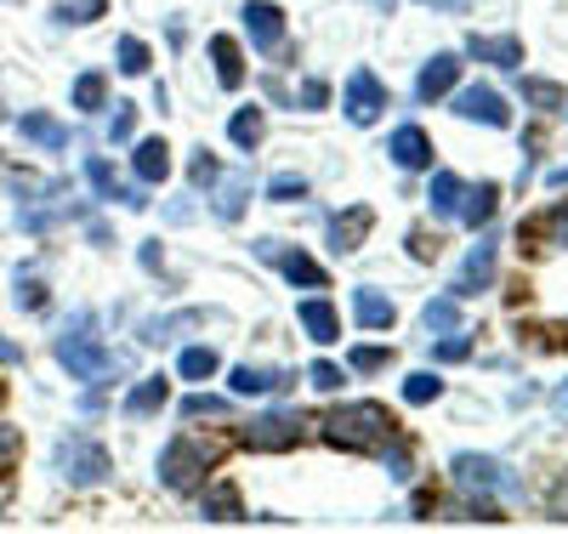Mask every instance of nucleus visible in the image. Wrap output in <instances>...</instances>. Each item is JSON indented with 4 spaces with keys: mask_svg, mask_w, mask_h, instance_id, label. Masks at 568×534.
<instances>
[{
    "mask_svg": "<svg viewBox=\"0 0 568 534\" xmlns=\"http://www.w3.org/2000/svg\"><path fill=\"white\" fill-rule=\"evenodd\" d=\"M393 432H398V421H393L382 404H342L336 415L324 421V439L336 444V450H353V455L387 450V444H393Z\"/></svg>",
    "mask_w": 568,
    "mask_h": 534,
    "instance_id": "f257e3e1",
    "label": "nucleus"
},
{
    "mask_svg": "<svg viewBox=\"0 0 568 534\" xmlns=\"http://www.w3.org/2000/svg\"><path fill=\"white\" fill-rule=\"evenodd\" d=\"M58 364H63L74 381H85V386H103V381L120 370V359L98 342V319H91V313H74V324L58 335Z\"/></svg>",
    "mask_w": 568,
    "mask_h": 534,
    "instance_id": "f03ea898",
    "label": "nucleus"
},
{
    "mask_svg": "<svg viewBox=\"0 0 568 534\" xmlns=\"http://www.w3.org/2000/svg\"><path fill=\"white\" fill-rule=\"evenodd\" d=\"M222 461V444H205V439H171L165 455H160V477H165V490L187 495L200 483V472H211Z\"/></svg>",
    "mask_w": 568,
    "mask_h": 534,
    "instance_id": "7ed1b4c3",
    "label": "nucleus"
},
{
    "mask_svg": "<svg viewBox=\"0 0 568 534\" xmlns=\"http://www.w3.org/2000/svg\"><path fill=\"white\" fill-rule=\"evenodd\" d=\"M58 472L74 490H91V483L109 477V450L98 439H85V432H69V439H58Z\"/></svg>",
    "mask_w": 568,
    "mask_h": 534,
    "instance_id": "20e7f679",
    "label": "nucleus"
},
{
    "mask_svg": "<svg viewBox=\"0 0 568 534\" xmlns=\"http://www.w3.org/2000/svg\"><path fill=\"white\" fill-rule=\"evenodd\" d=\"M449 472H455V483L466 495H517V477L506 472V461H495V455H455L449 461Z\"/></svg>",
    "mask_w": 568,
    "mask_h": 534,
    "instance_id": "39448f33",
    "label": "nucleus"
},
{
    "mask_svg": "<svg viewBox=\"0 0 568 534\" xmlns=\"http://www.w3.org/2000/svg\"><path fill=\"white\" fill-rule=\"evenodd\" d=\"M256 256H262V262H273V268H278L284 279H291V284H307V290H324V284H329V273H324L307 251H284V239H262Z\"/></svg>",
    "mask_w": 568,
    "mask_h": 534,
    "instance_id": "423d86ee",
    "label": "nucleus"
},
{
    "mask_svg": "<svg viewBox=\"0 0 568 534\" xmlns=\"http://www.w3.org/2000/svg\"><path fill=\"white\" fill-rule=\"evenodd\" d=\"M347 120L353 125H375V120H382V109H387V85L382 80H375L369 69H353L347 74Z\"/></svg>",
    "mask_w": 568,
    "mask_h": 534,
    "instance_id": "0eeeda50",
    "label": "nucleus"
},
{
    "mask_svg": "<svg viewBox=\"0 0 568 534\" xmlns=\"http://www.w3.org/2000/svg\"><path fill=\"white\" fill-rule=\"evenodd\" d=\"M455 114H460V120H478V125H495V131L511 125V109H506V97H500L495 85H466V91L455 97Z\"/></svg>",
    "mask_w": 568,
    "mask_h": 534,
    "instance_id": "6e6552de",
    "label": "nucleus"
},
{
    "mask_svg": "<svg viewBox=\"0 0 568 534\" xmlns=\"http://www.w3.org/2000/svg\"><path fill=\"white\" fill-rule=\"evenodd\" d=\"M495 262H500L495 239H478L471 256H466V268H460V279H455V296H478V290H489L495 284Z\"/></svg>",
    "mask_w": 568,
    "mask_h": 534,
    "instance_id": "1a4fd4ad",
    "label": "nucleus"
},
{
    "mask_svg": "<svg viewBox=\"0 0 568 534\" xmlns=\"http://www.w3.org/2000/svg\"><path fill=\"white\" fill-rule=\"evenodd\" d=\"M296 375L291 370H256V364H240L227 375V386H233V399H267V393H284Z\"/></svg>",
    "mask_w": 568,
    "mask_h": 534,
    "instance_id": "9d476101",
    "label": "nucleus"
},
{
    "mask_svg": "<svg viewBox=\"0 0 568 534\" xmlns=\"http://www.w3.org/2000/svg\"><path fill=\"white\" fill-rule=\"evenodd\" d=\"M387 154H393L398 171H426V165H433V137H426L420 125H398Z\"/></svg>",
    "mask_w": 568,
    "mask_h": 534,
    "instance_id": "9b49d317",
    "label": "nucleus"
},
{
    "mask_svg": "<svg viewBox=\"0 0 568 534\" xmlns=\"http://www.w3.org/2000/svg\"><path fill=\"white\" fill-rule=\"evenodd\" d=\"M296 439H302V415H262V421L245 432L251 450H291Z\"/></svg>",
    "mask_w": 568,
    "mask_h": 534,
    "instance_id": "f8f14e48",
    "label": "nucleus"
},
{
    "mask_svg": "<svg viewBox=\"0 0 568 534\" xmlns=\"http://www.w3.org/2000/svg\"><path fill=\"white\" fill-rule=\"evenodd\" d=\"M296 319H302V330L313 335L318 347H329V342H342V313L329 308L324 296H307V302L296 308Z\"/></svg>",
    "mask_w": 568,
    "mask_h": 534,
    "instance_id": "ddd939ff",
    "label": "nucleus"
},
{
    "mask_svg": "<svg viewBox=\"0 0 568 534\" xmlns=\"http://www.w3.org/2000/svg\"><path fill=\"white\" fill-rule=\"evenodd\" d=\"M245 34H251L256 52H273V46L284 40V12L267 7V0H251V7H245Z\"/></svg>",
    "mask_w": 568,
    "mask_h": 534,
    "instance_id": "4468645a",
    "label": "nucleus"
},
{
    "mask_svg": "<svg viewBox=\"0 0 568 534\" xmlns=\"http://www.w3.org/2000/svg\"><path fill=\"white\" fill-rule=\"evenodd\" d=\"M466 52L471 58H478V63H500V69H524V40H517V34H471L466 40Z\"/></svg>",
    "mask_w": 568,
    "mask_h": 534,
    "instance_id": "2eb2a0df",
    "label": "nucleus"
},
{
    "mask_svg": "<svg viewBox=\"0 0 568 534\" xmlns=\"http://www.w3.org/2000/svg\"><path fill=\"white\" fill-rule=\"evenodd\" d=\"M455 74H460V58H455V52H438L433 63L420 69V80H415V97H420V103H438V97L455 85Z\"/></svg>",
    "mask_w": 568,
    "mask_h": 534,
    "instance_id": "dca6fc26",
    "label": "nucleus"
},
{
    "mask_svg": "<svg viewBox=\"0 0 568 534\" xmlns=\"http://www.w3.org/2000/svg\"><path fill=\"white\" fill-rule=\"evenodd\" d=\"M375 228V211L369 205H353L347 216H336V222H329V245H336L342 256H353L358 245H364V233Z\"/></svg>",
    "mask_w": 568,
    "mask_h": 534,
    "instance_id": "f3484780",
    "label": "nucleus"
},
{
    "mask_svg": "<svg viewBox=\"0 0 568 534\" xmlns=\"http://www.w3.org/2000/svg\"><path fill=\"white\" fill-rule=\"evenodd\" d=\"M165 399H171V381L165 375H142L136 386H131V393H125V415L131 421H142V415H154V410H165Z\"/></svg>",
    "mask_w": 568,
    "mask_h": 534,
    "instance_id": "a211bd4d",
    "label": "nucleus"
},
{
    "mask_svg": "<svg viewBox=\"0 0 568 534\" xmlns=\"http://www.w3.org/2000/svg\"><path fill=\"white\" fill-rule=\"evenodd\" d=\"M211 58H216L222 91H240V85H245V58H240V40H233V34H216V40H211Z\"/></svg>",
    "mask_w": 568,
    "mask_h": 534,
    "instance_id": "6ab92c4d",
    "label": "nucleus"
},
{
    "mask_svg": "<svg viewBox=\"0 0 568 534\" xmlns=\"http://www.w3.org/2000/svg\"><path fill=\"white\" fill-rule=\"evenodd\" d=\"M495 205H500V188H495V182H478V188H466V200H460L455 216H460L466 228H489Z\"/></svg>",
    "mask_w": 568,
    "mask_h": 534,
    "instance_id": "aec40b11",
    "label": "nucleus"
},
{
    "mask_svg": "<svg viewBox=\"0 0 568 534\" xmlns=\"http://www.w3.org/2000/svg\"><path fill=\"white\" fill-rule=\"evenodd\" d=\"M18 131L34 142V149H52V154H58V149H69V125H63V120H52V114H23V120H18Z\"/></svg>",
    "mask_w": 568,
    "mask_h": 534,
    "instance_id": "412c9836",
    "label": "nucleus"
},
{
    "mask_svg": "<svg viewBox=\"0 0 568 534\" xmlns=\"http://www.w3.org/2000/svg\"><path fill=\"white\" fill-rule=\"evenodd\" d=\"M353 313H358L364 330H393V319H398L393 296H382V290H358V296H353Z\"/></svg>",
    "mask_w": 568,
    "mask_h": 534,
    "instance_id": "4be33fe9",
    "label": "nucleus"
},
{
    "mask_svg": "<svg viewBox=\"0 0 568 534\" xmlns=\"http://www.w3.org/2000/svg\"><path fill=\"white\" fill-rule=\"evenodd\" d=\"M200 512H205L211 523H245V506H240V490H233V483H216V490H205V495H200Z\"/></svg>",
    "mask_w": 568,
    "mask_h": 534,
    "instance_id": "5701e85b",
    "label": "nucleus"
},
{
    "mask_svg": "<svg viewBox=\"0 0 568 534\" xmlns=\"http://www.w3.org/2000/svg\"><path fill=\"white\" fill-rule=\"evenodd\" d=\"M136 177L149 182V188L171 177V149H165L160 137H149V142H136Z\"/></svg>",
    "mask_w": 568,
    "mask_h": 534,
    "instance_id": "b1692460",
    "label": "nucleus"
},
{
    "mask_svg": "<svg viewBox=\"0 0 568 534\" xmlns=\"http://www.w3.org/2000/svg\"><path fill=\"white\" fill-rule=\"evenodd\" d=\"M426 200H433V216H455V211H460V200H466V182H460L455 171H438V177H433V193H426Z\"/></svg>",
    "mask_w": 568,
    "mask_h": 534,
    "instance_id": "393cba45",
    "label": "nucleus"
},
{
    "mask_svg": "<svg viewBox=\"0 0 568 534\" xmlns=\"http://www.w3.org/2000/svg\"><path fill=\"white\" fill-rule=\"evenodd\" d=\"M74 109H85V114L109 109V80H103L98 69H85V74L74 80Z\"/></svg>",
    "mask_w": 568,
    "mask_h": 534,
    "instance_id": "a878e982",
    "label": "nucleus"
},
{
    "mask_svg": "<svg viewBox=\"0 0 568 534\" xmlns=\"http://www.w3.org/2000/svg\"><path fill=\"white\" fill-rule=\"evenodd\" d=\"M216 370H222L216 347H187V353L176 359V375H182V381H211Z\"/></svg>",
    "mask_w": 568,
    "mask_h": 534,
    "instance_id": "bb28decb",
    "label": "nucleus"
},
{
    "mask_svg": "<svg viewBox=\"0 0 568 534\" xmlns=\"http://www.w3.org/2000/svg\"><path fill=\"white\" fill-rule=\"evenodd\" d=\"M227 137L240 142V149H256V142L267 137V120H262V109H240L227 120Z\"/></svg>",
    "mask_w": 568,
    "mask_h": 534,
    "instance_id": "cd10ccee",
    "label": "nucleus"
},
{
    "mask_svg": "<svg viewBox=\"0 0 568 534\" xmlns=\"http://www.w3.org/2000/svg\"><path fill=\"white\" fill-rule=\"evenodd\" d=\"M194 324H205L200 308H187V313H176V319H149V324H142V342H171L176 330H194Z\"/></svg>",
    "mask_w": 568,
    "mask_h": 534,
    "instance_id": "c85d7f7f",
    "label": "nucleus"
},
{
    "mask_svg": "<svg viewBox=\"0 0 568 534\" xmlns=\"http://www.w3.org/2000/svg\"><path fill=\"white\" fill-rule=\"evenodd\" d=\"M420 324L426 330H460V296H438L420 308Z\"/></svg>",
    "mask_w": 568,
    "mask_h": 534,
    "instance_id": "c756f323",
    "label": "nucleus"
},
{
    "mask_svg": "<svg viewBox=\"0 0 568 534\" xmlns=\"http://www.w3.org/2000/svg\"><path fill=\"white\" fill-rule=\"evenodd\" d=\"M85 182L98 188V200H120V193H125V188H120V177H114V165H109V160H98V154L85 160Z\"/></svg>",
    "mask_w": 568,
    "mask_h": 534,
    "instance_id": "7c9ffc66",
    "label": "nucleus"
},
{
    "mask_svg": "<svg viewBox=\"0 0 568 534\" xmlns=\"http://www.w3.org/2000/svg\"><path fill=\"white\" fill-rule=\"evenodd\" d=\"M524 103H535V109H568V91L557 80H524Z\"/></svg>",
    "mask_w": 568,
    "mask_h": 534,
    "instance_id": "2f4dec72",
    "label": "nucleus"
},
{
    "mask_svg": "<svg viewBox=\"0 0 568 534\" xmlns=\"http://www.w3.org/2000/svg\"><path fill=\"white\" fill-rule=\"evenodd\" d=\"M103 12H109V0H63L52 18H58V23H98Z\"/></svg>",
    "mask_w": 568,
    "mask_h": 534,
    "instance_id": "473e14b6",
    "label": "nucleus"
},
{
    "mask_svg": "<svg viewBox=\"0 0 568 534\" xmlns=\"http://www.w3.org/2000/svg\"><path fill=\"white\" fill-rule=\"evenodd\" d=\"M149 63H154V52L136 34H125L120 40V74H149Z\"/></svg>",
    "mask_w": 568,
    "mask_h": 534,
    "instance_id": "72a5a7b5",
    "label": "nucleus"
},
{
    "mask_svg": "<svg viewBox=\"0 0 568 534\" xmlns=\"http://www.w3.org/2000/svg\"><path fill=\"white\" fill-rule=\"evenodd\" d=\"M438 393H444V381H438L433 370H415V375L404 381V399H409V404H433Z\"/></svg>",
    "mask_w": 568,
    "mask_h": 534,
    "instance_id": "f704fd0d",
    "label": "nucleus"
},
{
    "mask_svg": "<svg viewBox=\"0 0 568 534\" xmlns=\"http://www.w3.org/2000/svg\"><path fill=\"white\" fill-rule=\"evenodd\" d=\"M524 233H546L551 239V245H568V205H551L540 222H529Z\"/></svg>",
    "mask_w": 568,
    "mask_h": 534,
    "instance_id": "c9c22d12",
    "label": "nucleus"
},
{
    "mask_svg": "<svg viewBox=\"0 0 568 534\" xmlns=\"http://www.w3.org/2000/svg\"><path fill=\"white\" fill-rule=\"evenodd\" d=\"M302 193H307V177H296V171H278L267 182V200L273 205H291V200H302Z\"/></svg>",
    "mask_w": 568,
    "mask_h": 534,
    "instance_id": "e433bc0d",
    "label": "nucleus"
},
{
    "mask_svg": "<svg viewBox=\"0 0 568 534\" xmlns=\"http://www.w3.org/2000/svg\"><path fill=\"white\" fill-rule=\"evenodd\" d=\"M245 200H251V182H245V177H233V182L222 188V200H216V216H222V222H233V216L245 211Z\"/></svg>",
    "mask_w": 568,
    "mask_h": 534,
    "instance_id": "4c0bfd02",
    "label": "nucleus"
},
{
    "mask_svg": "<svg viewBox=\"0 0 568 534\" xmlns=\"http://www.w3.org/2000/svg\"><path fill=\"white\" fill-rule=\"evenodd\" d=\"M187 182H194V188H216L222 182V165H216L211 149H200L194 160H187Z\"/></svg>",
    "mask_w": 568,
    "mask_h": 534,
    "instance_id": "58836bf2",
    "label": "nucleus"
},
{
    "mask_svg": "<svg viewBox=\"0 0 568 534\" xmlns=\"http://www.w3.org/2000/svg\"><path fill=\"white\" fill-rule=\"evenodd\" d=\"M347 364H353L358 375H369V370H387V364H393V347H353V353H347Z\"/></svg>",
    "mask_w": 568,
    "mask_h": 534,
    "instance_id": "ea45409f",
    "label": "nucleus"
},
{
    "mask_svg": "<svg viewBox=\"0 0 568 534\" xmlns=\"http://www.w3.org/2000/svg\"><path fill=\"white\" fill-rule=\"evenodd\" d=\"M136 131V109L131 103H114V120H109V142H131Z\"/></svg>",
    "mask_w": 568,
    "mask_h": 534,
    "instance_id": "a19ab883",
    "label": "nucleus"
},
{
    "mask_svg": "<svg viewBox=\"0 0 568 534\" xmlns=\"http://www.w3.org/2000/svg\"><path fill=\"white\" fill-rule=\"evenodd\" d=\"M200 415H227V404L222 399H205V393L182 399V421H200Z\"/></svg>",
    "mask_w": 568,
    "mask_h": 534,
    "instance_id": "79ce46f5",
    "label": "nucleus"
},
{
    "mask_svg": "<svg viewBox=\"0 0 568 534\" xmlns=\"http://www.w3.org/2000/svg\"><path fill=\"white\" fill-rule=\"evenodd\" d=\"M466 353H471L466 330H444V342H438V359H444V364H455V359H466Z\"/></svg>",
    "mask_w": 568,
    "mask_h": 534,
    "instance_id": "37998d69",
    "label": "nucleus"
},
{
    "mask_svg": "<svg viewBox=\"0 0 568 534\" xmlns=\"http://www.w3.org/2000/svg\"><path fill=\"white\" fill-rule=\"evenodd\" d=\"M18 308H29V313L45 308V284L40 279H18Z\"/></svg>",
    "mask_w": 568,
    "mask_h": 534,
    "instance_id": "c03bdc74",
    "label": "nucleus"
},
{
    "mask_svg": "<svg viewBox=\"0 0 568 534\" xmlns=\"http://www.w3.org/2000/svg\"><path fill=\"white\" fill-rule=\"evenodd\" d=\"M307 381L318 386V393H336V386H342V370H336V364H324V359H318V364L307 370Z\"/></svg>",
    "mask_w": 568,
    "mask_h": 534,
    "instance_id": "a18cd8bd",
    "label": "nucleus"
},
{
    "mask_svg": "<svg viewBox=\"0 0 568 534\" xmlns=\"http://www.w3.org/2000/svg\"><path fill=\"white\" fill-rule=\"evenodd\" d=\"M12 455H18V426L0 421V466H12Z\"/></svg>",
    "mask_w": 568,
    "mask_h": 534,
    "instance_id": "49530a36",
    "label": "nucleus"
},
{
    "mask_svg": "<svg viewBox=\"0 0 568 534\" xmlns=\"http://www.w3.org/2000/svg\"><path fill=\"white\" fill-rule=\"evenodd\" d=\"M551 517H557V523H568V477L557 483V495H551Z\"/></svg>",
    "mask_w": 568,
    "mask_h": 534,
    "instance_id": "de8ad7c7",
    "label": "nucleus"
},
{
    "mask_svg": "<svg viewBox=\"0 0 568 534\" xmlns=\"http://www.w3.org/2000/svg\"><path fill=\"white\" fill-rule=\"evenodd\" d=\"M324 97H329V91H324V80H307V91H302V103H307V109H324Z\"/></svg>",
    "mask_w": 568,
    "mask_h": 534,
    "instance_id": "09e8293b",
    "label": "nucleus"
},
{
    "mask_svg": "<svg viewBox=\"0 0 568 534\" xmlns=\"http://www.w3.org/2000/svg\"><path fill=\"white\" fill-rule=\"evenodd\" d=\"M426 7H438V12H466L471 0H426Z\"/></svg>",
    "mask_w": 568,
    "mask_h": 534,
    "instance_id": "8fccbe9b",
    "label": "nucleus"
},
{
    "mask_svg": "<svg viewBox=\"0 0 568 534\" xmlns=\"http://www.w3.org/2000/svg\"><path fill=\"white\" fill-rule=\"evenodd\" d=\"M551 404H557V410H562V415H568V381H562V386H557V399H551Z\"/></svg>",
    "mask_w": 568,
    "mask_h": 534,
    "instance_id": "3c124183",
    "label": "nucleus"
},
{
    "mask_svg": "<svg viewBox=\"0 0 568 534\" xmlns=\"http://www.w3.org/2000/svg\"><path fill=\"white\" fill-rule=\"evenodd\" d=\"M551 188H568V171H551Z\"/></svg>",
    "mask_w": 568,
    "mask_h": 534,
    "instance_id": "603ef678",
    "label": "nucleus"
},
{
    "mask_svg": "<svg viewBox=\"0 0 568 534\" xmlns=\"http://www.w3.org/2000/svg\"><path fill=\"white\" fill-rule=\"evenodd\" d=\"M375 7H382V12H393V0H375Z\"/></svg>",
    "mask_w": 568,
    "mask_h": 534,
    "instance_id": "864d4df0",
    "label": "nucleus"
},
{
    "mask_svg": "<svg viewBox=\"0 0 568 534\" xmlns=\"http://www.w3.org/2000/svg\"><path fill=\"white\" fill-rule=\"evenodd\" d=\"M0 512H7V501H0Z\"/></svg>",
    "mask_w": 568,
    "mask_h": 534,
    "instance_id": "5fc2aeb1",
    "label": "nucleus"
}]
</instances>
